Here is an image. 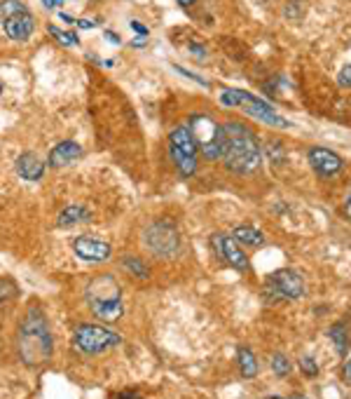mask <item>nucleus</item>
I'll list each match as a JSON object with an SVG mask.
<instances>
[{
    "label": "nucleus",
    "instance_id": "obj_31",
    "mask_svg": "<svg viewBox=\"0 0 351 399\" xmlns=\"http://www.w3.org/2000/svg\"><path fill=\"white\" fill-rule=\"evenodd\" d=\"M192 55L199 57V59H204V57H206V50H204L201 45H192Z\"/></svg>",
    "mask_w": 351,
    "mask_h": 399
},
{
    "label": "nucleus",
    "instance_id": "obj_24",
    "mask_svg": "<svg viewBox=\"0 0 351 399\" xmlns=\"http://www.w3.org/2000/svg\"><path fill=\"white\" fill-rule=\"evenodd\" d=\"M17 289L12 287V282H3L0 284V313H5L10 308V303L14 301Z\"/></svg>",
    "mask_w": 351,
    "mask_h": 399
},
{
    "label": "nucleus",
    "instance_id": "obj_39",
    "mask_svg": "<svg viewBox=\"0 0 351 399\" xmlns=\"http://www.w3.org/2000/svg\"><path fill=\"white\" fill-rule=\"evenodd\" d=\"M347 214H349V219H351V198H349V202H347Z\"/></svg>",
    "mask_w": 351,
    "mask_h": 399
},
{
    "label": "nucleus",
    "instance_id": "obj_40",
    "mask_svg": "<svg viewBox=\"0 0 351 399\" xmlns=\"http://www.w3.org/2000/svg\"><path fill=\"white\" fill-rule=\"evenodd\" d=\"M277 399H279V397H277ZM283 399H307V397H297V395H295V397H283Z\"/></svg>",
    "mask_w": 351,
    "mask_h": 399
},
{
    "label": "nucleus",
    "instance_id": "obj_19",
    "mask_svg": "<svg viewBox=\"0 0 351 399\" xmlns=\"http://www.w3.org/2000/svg\"><path fill=\"white\" fill-rule=\"evenodd\" d=\"M171 158H174V165H176L178 174H181L183 178L192 176L194 169H197V158L185 156V153H178V151H171Z\"/></svg>",
    "mask_w": 351,
    "mask_h": 399
},
{
    "label": "nucleus",
    "instance_id": "obj_10",
    "mask_svg": "<svg viewBox=\"0 0 351 399\" xmlns=\"http://www.w3.org/2000/svg\"><path fill=\"white\" fill-rule=\"evenodd\" d=\"M213 247H216L218 256L225 263H230L237 270H248V259L243 256L239 244L232 235H213Z\"/></svg>",
    "mask_w": 351,
    "mask_h": 399
},
{
    "label": "nucleus",
    "instance_id": "obj_2",
    "mask_svg": "<svg viewBox=\"0 0 351 399\" xmlns=\"http://www.w3.org/2000/svg\"><path fill=\"white\" fill-rule=\"evenodd\" d=\"M225 136H228V151H225V167L234 174H251L263 163V153L255 134L239 122L223 124Z\"/></svg>",
    "mask_w": 351,
    "mask_h": 399
},
{
    "label": "nucleus",
    "instance_id": "obj_12",
    "mask_svg": "<svg viewBox=\"0 0 351 399\" xmlns=\"http://www.w3.org/2000/svg\"><path fill=\"white\" fill-rule=\"evenodd\" d=\"M3 28H5V35L14 43H23L28 40L35 31V19L31 12H21V15H14L10 19H3Z\"/></svg>",
    "mask_w": 351,
    "mask_h": 399
},
{
    "label": "nucleus",
    "instance_id": "obj_38",
    "mask_svg": "<svg viewBox=\"0 0 351 399\" xmlns=\"http://www.w3.org/2000/svg\"><path fill=\"white\" fill-rule=\"evenodd\" d=\"M143 45H146V40H143V38H141V40H134V47H143Z\"/></svg>",
    "mask_w": 351,
    "mask_h": 399
},
{
    "label": "nucleus",
    "instance_id": "obj_35",
    "mask_svg": "<svg viewBox=\"0 0 351 399\" xmlns=\"http://www.w3.org/2000/svg\"><path fill=\"white\" fill-rule=\"evenodd\" d=\"M194 3H197V0H178V5H181V8H192Z\"/></svg>",
    "mask_w": 351,
    "mask_h": 399
},
{
    "label": "nucleus",
    "instance_id": "obj_29",
    "mask_svg": "<svg viewBox=\"0 0 351 399\" xmlns=\"http://www.w3.org/2000/svg\"><path fill=\"white\" fill-rule=\"evenodd\" d=\"M43 5L47 10H57V8H61V5H63V0H43Z\"/></svg>",
    "mask_w": 351,
    "mask_h": 399
},
{
    "label": "nucleus",
    "instance_id": "obj_15",
    "mask_svg": "<svg viewBox=\"0 0 351 399\" xmlns=\"http://www.w3.org/2000/svg\"><path fill=\"white\" fill-rule=\"evenodd\" d=\"M169 151H178V153H185V156L197 158V141H194L190 127H178L171 132L169 136Z\"/></svg>",
    "mask_w": 351,
    "mask_h": 399
},
{
    "label": "nucleus",
    "instance_id": "obj_5",
    "mask_svg": "<svg viewBox=\"0 0 351 399\" xmlns=\"http://www.w3.org/2000/svg\"><path fill=\"white\" fill-rule=\"evenodd\" d=\"M190 132L206 158L223 160L225 151H228V136H225L223 124H218L209 115H192L190 118Z\"/></svg>",
    "mask_w": 351,
    "mask_h": 399
},
{
    "label": "nucleus",
    "instance_id": "obj_41",
    "mask_svg": "<svg viewBox=\"0 0 351 399\" xmlns=\"http://www.w3.org/2000/svg\"><path fill=\"white\" fill-rule=\"evenodd\" d=\"M0 94H3V80H0Z\"/></svg>",
    "mask_w": 351,
    "mask_h": 399
},
{
    "label": "nucleus",
    "instance_id": "obj_1",
    "mask_svg": "<svg viewBox=\"0 0 351 399\" xmlns=\"http://www.w3.org/2000/svg\"><path fill=\"white\" fill-rule=\"evenodd\" d=\"M52 348H54V343H52L50 324H47L43 310L31 308L23 315L19 329H17V353L21 355V360L28 366H35L50 360Z\"/></svg>",
    "mask_w": 351,
    "mask_h": 399
},
{
    "label": "nucleus",
    "instance_id": "obj_30",
    "mask_svg": "<svg viewBox=\"0 0 351 399\" xmlns=\"http://www.w3.org/2000/svg\"><path fill=\"white\" fill-rule=\"evenodd\" d=\"M132 28H134V31H136V33H139V35H148V28H146V26H143V24H141V21H132Z\"/></svg>",
    "mask_w": 351,
    "mask_h": 399
},
{
    "label": "nucleus",
    "instance_id": "obj_18",
    "mask_svg": "<svg viewBox=\"0 0 351 399\" xmlns=\"http://www.w3.org/2000/svg\"><path fill=\"white\" fill-rule=\"evenodd\" d=\"M237 360H239V371L243 378H255L258 376V362H255L253 353L248 348H239L237 353Z\"/></svg>",
    "mask_w": 351,
    "mask_h": 399
},
{
    "label": "nucleus",
    "instance_id": "obj_37",
    "mask_svg": "<svg viewBox=\"0 0 351 399\" xmlns=\"http://www.w3.org/2000/svg\"><path fill=\"white\" fill-rule=\"evenodd\" d=\"M117 399H141V397H136V395H120Z\"/></svg>",
    "mask_w": 351,
    "mask_h": 399
},
{
    "label": "nucleus",
    "instance_id": "obj_26",
    "mask_svg": "<svg viewBox=\"0 0 351 399\" xmlns=\"http://www.w3.org/2000/svg\"><path fill=\"white\" fill-rule=\"evenodd\" d=\"M300 369L307 373V376H317V373H319V364L314 362V357H302V360H300Z\"/></svg>",
    "mask_w": 351,
    "mask_h": 399
},
{
    "label": "nucleus",
    "instance_id": "obj_20",
    "mask_svg": "<svg viewBox=\"0 0 351 399\" xmlns=\"http://www.w3.org/2000/svg\"><path fill=\"white\" fill-rule=\"evenodd\" d=\"M122 268L127 272H132L134 277H139V279H148V277H150V268L143 263L139 256H124V259H122Z\"/></svg>",
    "mask_w": 351,
    "mask_h": 399
},
{
    "label": "nucleus",
    "instance_id": "obj_34",
    "mask_svg": "<svg viewBox=\"0 0 351 399\" xmlns=\"http://www.w3.org/2000/svg\"><path fill=\"white\" fill-rule=\"evenodd\" d=\"M106 40H108V43H120V35H115V33H106Z\"/></svg>",
    "mask_w": 351,
    "mask_h": 399
},
{
    "label": "nucleus",
    "instance_id": "obj_23",
    "mask_svg": "<svg viewBox=\"0 0 351 399\" xmlns=\"http://www.w3.org/2000/svg\"><path fill=\"white\" fill-rule=\"evenodd\" d=\"M272 371H274V376H279V378L288 376V373L293 371V366H290L288 357L281 355V353H277L274 357H272Z\"/></svg>",
    "mask_w": 351,
    "mask_h": 399
},
{
    "label": "nucleus",
    "instance_id": "obj_36",
    "mask_svg": "<svg viewBox=\"0 0 351 399\" xmlns=\"http://www.w3.org/2000/svg\"><path fill=\"white\" fill-rule=\"evenodd\" d=\"M59 17H61L63 21H68V24H75V19L70 15H66V12H59Z\"/></svg>",
    "mask_w": 351,
    "mask_h": 399
},
{
    "label": "nucleus",
    "instance_id": "obj_21",
    "mask_svg": "<svg viewBox=\"0 0 351 399\" xmlns=\"http://www.w3.org/2000/svg\"><path fill=\"white\" fill-rule=\"evenodd\" d=\"M330 338H332V343H335V348H337V353L340 355H347V348H349V338H347V331H344V326L342 324H335V326H330Z\"/></svg>",
    "mask_w": 351,
    "mask_h": 399
},
{
    "label": "nucleus",
    "instance_id": "obj_8",
    "mask_svg": "<svg viewBox=\"0 0 351 399\" xmlns=\"http://www.w3.org/2000/svg\"><path fill=\"white\" fill-rule=\"evenodd\" d=\"M267 294H274L279 301H297L307 294L305 279H302L300 272L295 270H277L270 275V282H267Z\"/></svg>",
    "mask_w": 351,
    "mask_h": 399
},
{
    "label": "nucleus",
    "instance_id": "obj_11",
    "mask_svg": "<svg viewBox=\"0 0 351 399\" xmlns=\"http://www.w3.org/2000/svg\"><path fill=\"white\" fill-rule=\"evenodd\" d=\"M309 165H312V169L317 171L319 176L330 178L340 174L342 158L337 156V153L328 151V148H312V151H309Z\"/></svg>",
    "mask_w": 351,
    "mask_h": 399
},
{
    "label": "nucleus",
    "instance_id": "obj_25",
    "mask_svg": "<svg viewBox=\"0 0 351 399\" xmlns=\"http://www.w3.org/2000/svg\"><path fill=\"white\" fill-rule=\"evenodd\" d=\"M47 31H50L52 35H54V38L59 40V43L61 45H80V40H77V35L75 33H66V31H61V28H57V26H47Z\"/></svg>",
    "mask_w": 351,
    "mask_h": 399
},
{
    "label": "nucleus",
    "instance_id": "obj_6",
    "mask_svg": "<svg viewBox=\"0 0 351 399\" xmlns=\"http://www.w3.org/2000/svg\"><path fill=\"white\" fill-rule=\"evenodd\" d=\"M120 343H122L120 333L106 329L101 324H80L73 331V345L85 355H101Z\"/></svg>",
    "mask_w": 351,
    "mask_h": 399
},
{
    "label": "nucleus",
    "instance_id": "obj_28",
    "mask_svg": "<svg viewBox=\"0 0 351 399\" xmlns=\"http://www.w3.org/2000/svg\"><path fill=\"white\" fill-rule=\"evenodd\" d=\"M174 68L178 71V73L188 75V78H190V80H197V82H201V85H209V82H206L204 78H199V75H194V73H188V71H185V68H181V66H174Z\"/></svg>",
    "mask_w": 351,
    "mask_h": 399
},
{
    "label": "nucleus",
    "instance_id": "obj_27",
    "mask_svg": "<svg viewBox=\"0 0 351 399\" xmlns=\"http://www.w3.org/2000/svg\"><path fill=\"white\" fill-rule=\"evenodd\" d=\"M337 82H340V87L351 89V64H347V66L340 71V75H337Z\"/></svg>",
    "mask_w": 351,
    "mask_h": 399
},
{
    "label": "nucleus",
    "instance_id": "obj_7",
    "mask_svg": "<svg viewBox=\"0 0 351 399\" xmlns=\"http://www.w3.org/2000/svg\"><path fill=\"white\" fill-rule=\"evenodd\" d=\"M143 242L150 249L154 256L159 259H169V256H176L178 249H181V237H178V230L174 228V223L169 221H154L146 228L143 233Z\"/></svg>",
    "mask_w": 351,
    "mask_h": 399
},
{
    "label": "nucleus",
    "instance_id": "obj_32",
    "mask_svg": "<svg viewBox=\"0 0 351 399\" xmlns=\"http://www.w3.org/2000/svg\"><path fill=\"white\" fill-rule=\"evenodd\" d=\"M80 28H94V21H89V19H80V21H75Z\"/></svg>",
    "mask_w": 351,
    "mask_h": 399
},
{
    "label": "nucleus",
    "instance_id": "obj_13",
    "mask_svg": "<svg viewBox=\"0 0 351 399\" xmlns=\"http://www.w3.org/2000/svg\"><path fill=\"white\" fill-rule=\"evenodd\" d=\"M80 156H82L80 144H75V141H61V144H57L54 148H52L47 163H50L52 167H66L70 163H75Z\"/></svg>",
    "mask_w": 351,
    "mask_h": 399
},
{
    "label": "nucleus",
    "instance_id": "obj_16",
    "mask_svg": "<svg viewBox=\"0 0 351 399\" xmlns=\"http://www.w3.org/2000/svg\"><path fill=\"white\" fill-rule=\"evenodd\" d=\"M232 237H234L237 242L246 244V247H263L265 244V235L260 233V230L251 228V225H239V228L232 233Z\"/></svg>",
    "mask_w": 351,
    "mask_h": 399
},
{
    "label": "nucleus",
    "instance_id": "obj_14",
    "mask_svg": "<svg viewBox=\"0 0 351 399\" xmlns=\"http://www.w3.org/2000/svg\"><path fill=\"white\" fill-rule=\"evenodd\" d=\"M17 171H19L23 181H38L45 174V163L35 153H23L17 160Z\"/></svg>",
    "mask_w": 351,
    "mask_h": 399
},
{
    "label": "nucleus",
    "instance_id": "obj_4",
    "mask_svg": "<svg viewBox=\"0 0 351 399\" xmlns=\"http://www.w3.org/2000/svg\"><path fill=\"white\" fill-rule=\"evenodd\" d=\"M220 104L223 106H239L248 113L255 120L272 124V127H290V122L285 120L283 115H279L274 111V106H270L267 101H263L260 97H255L251 92H241V89H225L220 94Z\"/></svg>",
    "mask_w": 351,
    "mask_h": 399
},
{
    "label": "nucleus",
    "instance_id": "obj_3",
    "mask_svg": "<svg viewBox=\"0 0 351 399\" xmlns=\"http://www.w3.org/2000/svg\"><path fill=\"white\" fill-rule=\"evenodd\" d=\"M89 310L101 322H117L122 317V291L115 277L103 272L97 275L85 289Z\"/></svg>",
    "mask_w": 351,
    "mask_h": 399
},
{
    "label": "nucleus",
    "instance_id": "obj_33",
    "mask_svg": "<svg viewBox=\"0 0 351 399\" xmlns=\"http://www.w3.org/2000/svg\"><path fill=\"white\" fill-rule=\"evenodd\" d=\"M344 378L351 383V360H347V364H344Z\"/></svg>",
    "mask_w": 351,
    "mask_h": 399
},
{
    "label": "nucleus",
    "instance_id": "obj_9",
    "mask_svg": "<svg viewBox=\"0 0 351 399\" xmlns=\"http://www.w3.org/2000/svg\"><path fill=\"white\" fill-rule=\"evenodd\" d=\"M73 252L77 259L87 261V263H103V261H108L112 256V247L108 242H101L89 235H82L73 242Z\"/></svg>",
    "mask_w": 351,
    "mask_h": 399
},
{
    "label": "nucleus",
    "instance_id": "obj_22",
    "mask_svg": "<svg viewBox=\"0 0 351 399\" xmlns=\"http://www.w3.org/2000/svg\"><path fill=\"white\" fill-rule=\"evenodd\" d=\"M21 12H28V8L21 0H3L0 3V19H10V17L21 15Z\"/></svg>",
    "mask_w": 351,
    "mask_h": 399
},
{
    "label": "nucleus",
    "instance_id": "obj_17",
    "mask_svg": "<svg viewBox=\"0 0 351 399\" xmlns=\"http://www.w3.org/2000/svg\"><path fill=\"white\" fill-rule=\"evenodd\" d=\"M80 221H87V212L82 210L80 205H73V207H66L57 219V225L59 228H68V225H75Z\"/></svg>",
    "mask_w": 351,
    "mask_h": 399
}]
</instances>
